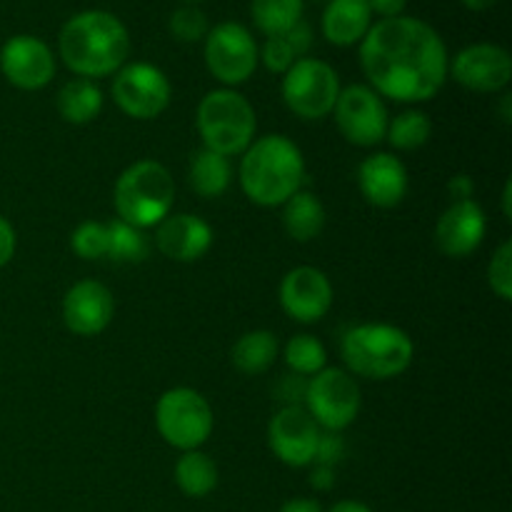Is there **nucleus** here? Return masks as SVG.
<instances>
[{
	"instance_id": "obj_17",
	"label": "nucleus",
	"mask_w": 512,
	"mask_h": 512,
	"mask_svg": "<svg viewBox=\"0 0 512 512\" xmlns=\"http://www.w3.org/2000/svg\"><path fill=\"white\" fill-rule=\"evenodd\" d=\"M488 233L485 210L473 198L453 200L435 225V243L448 258H468L483 245Z\"/></svg>"
},
{
	"instance_id": "obj_43",
	"label": "nucleus",
	"mask_w": 512,
	"mask_h": 512,
	"mask_svg": "<svg viewBox=\"0 0 512 512\" xmlns=\"http://www.w3.org/2000/svg\"><path fill=\"white\" fill-rule=\"evenodd\" d=\"M328 512H373L365 503H358V500H340L335 503Z\"/></svg>"
},
{
	"instance_id": "obj_35",
	"label": "nucleus",
	"mask_w": 512,
	"mask_h": 512,
	"mask_svg": "<svg viewBox=\"0 0 512 512\" xmlns=\"http://www.w3.org/2000/svg\"><path fill=\"white\" fill-rule=\"evenodd\" d=\"M343 458H345V443L343 438H340V433H328V430L320 433L313 465H328V468H335Z\"/></svg>"
},
{
	"instance_id": "obj_21",
	"label": "nucleus",
	"mask_w": 512,
	"mask_h": 512,
	"mask_svg": "<svg viewBox=\"0 0 512 512\" xmlns=\"http://www.w3.org/2000/svg\"><path fill=\"white\" fill-rule=\"evenodd\" d=\"M373 25V10L368 0H328L323 13V35L338 48L360 43Z\"/></svg>"
},
{
	"instance_id": "obj_9",
	"label": "nucleus",
	"mask_w": 512,
	"mask_h": 512,
	"mask_svg": "<svg viewBox=\"0 0 512 512\" xmlns=\"http://www.w3.org/2000/svg\"><path fill=\"white\" fill-rule=\"evenodd\" d=\"M360 403V385L343 368H323L305 383L303 408L328 433H340L353 425Z\"/></svg>"
},
{
	"instance_id": "obj_41",
	"label": "nucleus",
	"mask_w": 512,
	"mask_h": 512,
	"mask_svg": "<svg viewBox=\"0 0 512 512\" xmlns=\"http://www.w3.org/2000/svg\"><path fill=\"white\" fill-rule=\"evenodd\" d=\"M278 512H323L318 500L313 498H293L288 503H283V508Z\"/></svg>"
},
{
	"instance_id": "obj_37",
	"label": "nucleus",
	"mask_w": 512,
	"mask_h": 512,
	"mask_svg": "<svg viewBox=\"0 0 512 512\" xmlns=\"http://www.w3.org/2000/svg\"><path fill=\"white\" fill-rule=\"evenodd\" d=\"M305 383L300 375H285L278 385V398L285 400V405H303V395H305Z\"/></svg>"
},
{
	"instance_id": "obj_31",
	"label": "nucleus",
	"mask_w": 512,
	"mask_h": 512,
	"mask_svg": "<svg viewBox=\"0 0 512 512\" xmlns=\"http://www.w3.org/2000/svg\"><path fill=\"white\" fill-rule=\"evenodd\" d=\"M70 248L83 260H100L108 255V225L85 220L70 235Z\"/></svg>"
},
{
	"instance_id": "obj_2",
	"label": "nucleus",
	"mask_w": 512,
	"mask_h": 512,
	"mask_svg": "<svg viewBox=\"0 0 512 512\" xmlns=\"http://www.w3.org/2000/svg\"><path fill=\"white\" fill-rule=\"evenodd\" d=\"M60 58L78 78L118 73L130 55L128 28L108 10H83L60 28Z\"/></svg>"
},
{
	"instance_id": "obj_11",
	"label": "nucleus",
	"mask_w": 512,
	"mask_h": 512,
	"mask_svg": "<svg viewBox=\"0 0 512 512\" xmlns=\"http://www.w3.org/2000/svg\"><path fill=\"white\" fill-rule=\"evenodd\" d=\"M333 115L340 135L358 148H373V145L383 143L385 133H388V108L370 85L355 83L340 88Z\"/></svg>"
},
{
	"instance_id": "obj_14",
	"label": "nucleus",
	"mask_w": 512,
	"mask_h": 512,
	"mask_svg": "<svg viewBox=\"0 0 512 512\" xmlns=\"http://www.w3.org/2000/svg\"><path fill=\"white\" fill-rule=\"evenodd\" d=\"M448 75L473 93H498L512 80V58L503 45L473 43L448 65Z\"/></svg>"
},
{
	"instance_id": "obj_5",
	"label": "nucleus",
	"mask_w": 512,
	"mask_h": 512,
	"mask_svg": "<svg viewBox=\"0 0 512 512\" xmlns=\"http://www.w3.org/2000/svg\"><path fill=\"white\" fill-rule=\"evenodd\" d=\"M175 203V183L158 160H138L115 180L113 205L118 220L133 228H155L165 220Z\"/></svg>"
},
{
	"instance_id": "obj_34",
	"label": "nucleus",
	"mask_w": 512,
	"mask_h": 512,
	"mask_svg": "<svg viewBox=\"0 0 512 512\" xmlns=\"http://www.w3.org/2000/svg\"><path fill=\"white\" fill-rule=\"evenodd\" d=\"M258 58L263 60V65L270 70V73H280V75H283L285 70L298 60L295 58L293 48H290L288 40H285L283 35H273V38L265 40L263 48H258Z\"/></svg>"
},
{
	"instance_id": "obj_7",
	"label": "nucleus",
	"mask_w": 512,
	"mask_h": 512,
	"mask_svg": "<svg viewBox=\"0 0 512 512\" xmlns=\"http://www.w3.org/2000/svg\"><path fill=\"white\" fill-rule=\"evenodd\" d=\"M155 428L170 448L200 450L213 433V408L193 388H170L155 403Z\"/></svg>"
},
{
	"instance_id": "obj_28",
	"label": "nucleus",
	"mask_w": 512,
	"mask_h": 512,
	"mask_svg": "<svg viewBox=\"0 0 512 512\" xmlns=\"http://www.w3.org/2000/svg\"><path fill=\"white\" fill-rule=\"evenodd\" d=\"M283 360L293 375L300 378H313L315 373H320L323 368H328V350L320 343L315 335L300 333L285 343L283 348Z\"/></svg>"
},
{
	"instance_id": "obj_18",
	"label": "nucleus",
	"mask_w": 512,
	"mask_h": 512,
	"mask_svg": "<svg viewBox=\"0 0 512 512\" xmlns=\"http://www.w3.org/2000/svg\"><path fill=\"white\" fill-rule=\"evenodd\" d=\"M115 315V300L108 285L98 280H80L63 298V323L80 338L100 335Z\"/></svg>"
},
{
	"instance_id": "obj_22",
	"label": "nucleus",
	"mask_w": 512,
	"mask_h": 512,
	"mask_svg": "<svg viewBox=\"0 0 512 512\" xmlns=\"http://www.w3.org/2000/svg\"><path fill=\"white\" fill-rule=\"evenodd\" d=\"M283 228L295 243H310L325 228V205L308 190H298L283 203Z\"/></svg>"
},
{
	"instance_id": "obj_3",
	"label": "nucleus",
	"mask_w": 512,
	"mask_h": 512,
	"mask_svg": "<svg viewBox=\"0 0 512 512\" xmlns=\"http://www.w3.org/2000/svg\"><path fill=\"white\" fill-rule=\"evenodd\" d=\"M238 178L250 203L278 208L303 188L305 158L285 135H263L253 140L240 158Z\"/></svg>"
},
{
	"instance_id": "obj_42",
	"label": "nucleus",
	"mask_w": 512,
	"mask_h": 512,
	"mask_svg": "<svg viewBox=\"0 0 512 512\" xmlns=\"http://www.w3.org/2000/svg\"><path fill=\"white\" fill-rule=\"evenodd\" d=\"M450 190H453V195L458 200L473 198V183H470L468 175H455V178L450 180Z\"/></svg>"
},
{
	"instance_id": "obj_6",
	"label": "nucleus",
	"mask_w": 512,
	"mask_h": 512,
	"mask_svg": "<svg viewBox=\"0 0 512 512\" xmlns=\"http://www.w3.org/2000/svg\"><path fill=\"white\" fill-rule=\"evenodd\" d=\"M195 125L203 138V148L225 158L243 155L258 130L253 105L235 88H218L205 93L198 105Z\"/></svg>"
},
{
	"instance_id": "obj_13",
	"label": "nucleus",
	"mask_w": 512,
	"mask_h": 512,
	"mask_svg": "<svg viewBox=\"0 0 512 512\" xmlns=\"http://www.w3.org/2000/svg\"><path fill=\"white\" fill-rule=\"evenodd\" d=\"M320 433L323 430L303 405H283L270 418L268 445L275 458L288 468H308L315 460Z\"/></svg>"
},
{
	"instance_id": "obj_30",
	"label": "nucleus",
	"mask_w": 512,
	"mask_h": 512,
	"mask_svg": "<svg viewBox=\"0 0 512 512\" xmlns=\"http://www.w3.org/2000/svg\"><path fill=\"white\" fill-rule=\"evenodd\" d=\"M150 243L140 228L113 220L108 223V255L113 263H143L148 258Z\"/></svg>"
},
{
	"instance_id": "obj_40",
	"label": "nucleus",
	"mask_w": 512,
	"mask_h": 512,
	"mask_svg": "<svg viewBox=\"0 0 512 512\" xmlns=\"http://www.w3.org/2000/svg\"><path fill=\"white\" fill-rule=\"evenodd\" d=\"M310 485L315 490H330L335 485V468L328 465H313V473H310Z\"/></svg>"
},
{
	"instance_id": "obj_26",
	"label": "nucleus",
	"mask_w": 512,
	"mask_h": 512,
	"mask_svg": "<svg viewBox=\"0 0 512 512\" xmlns=\"http://www.w3.org/2000/svg\"><path fill=\"white\" fill-rule=\"evenodd\" d=\"M175 483L188 498H205L218 488V465L203 450H188L175 463Z\"/></svg>"
},
{
	"instance_id": "obj_45",
	"label": "nucleus",
	"mask_w": 512,
	"mask_h": 512,
	"mask_svg": "<svg viewBox=\"0 0 512 512\" xmlns=\"http://www.w3.org/2000/svg\"><path fill=\"white\" fill-rule=\"evenodd\" d=\"M500 118L510 125V120H512V95L510 93H505L503 100H500Z\"/></svg>"
},
{
	"instance_id": "obj_15",
	"label": "nucleus",
	"mask_w": 512,
	"mask_h": 512,
	"mask_svg": "<svg viewBox=\"0 0 512 512\" xmlns=\"http://www.w3.org/2000/svg\"><path fill=\"white\" fill-rule=\"evenodd\" d=\"M280 305L295 323H318L333 308V285L323 270L300 265L285 273L280 283Z\"/></svg>"
},
{
	"instance_id": "obj_29",
	"label": "nucleus",
	"mask_w": 512,
	"mask_h": 512,
	"mask_svg": "<svg viewBox=\"0 0 512 512\" xmlns=\"http://www.w3.org/2000/svg\"><path fill=\"white\" fill-rule=\"evenodd\" d=\"M430 133H433V123H430L428 115L423 110H403L400 115H395L388 123V133H385V140L393 145L395 150H418L423 148L430 140Z\"/></svg>"
},
{
	"instance_id": "obj_36",
	"label": "nucleus",
	"mask_w": 512,
	"mask_h": 512,
	"mask_svg": "<svg viewBox=\"0 0 512 512\" xmlns=\"http://www.w3.org/2000/svg\"><path fill=\"white\" fill-rule=\"evenodd\" d=\"M283 38L288 40V45L293 48L295 58L298 60L308 58V50H310V45H313V30H310V25L305 23V20L295 23L293 28L283 35Z\"/></svg>"
},
{
	"instance_id": "obj_20",
	"label": "nucleus",
	"mask_w": 512,
	"mask_h": 512,
	"mask_svg": "<svg viewBox=\"0 0 512 512\" xmlns=\"http://www.w3.org/2000/svg\"><path fill=\"white\" fill-rule=\"evenodd\" d=\"M358 188L375 208H395L408 195L410 178L403 160L390 153H375L358 168Z\"/></svg>"
},
{
	"instance_id": "obj_44",
	"label": "nucleus",
	"mask_w": 512,
	"mask_h": 512,
	"mask_svg": "<svg viewBox=\"0 0 512 512\" xmlns=\"http://www.w3.org/2000/svg\"><path fill=\"white\" fill-rule=\"evenodd\" d=\"M460 3H463L468 10H475V13H480V10L493 8V5L498 3V0H460Z\"/></svg>"
},
{
	"instance_id": "obj_4",
	"label": "nucleus",
	"mask_w": 512,
	"mask_h": 512,
	"mask_svg": "<svg viewBox=\"0 0 512 512\" xmlns=\"http://www.w3.org/2000/svg\"><path fill=\"white\" fill-rule=\"evenodd\" d=\"M415 345L403 328L388 323H363L340 340V358L350 375L368 380H393L413 365Z\"/></svg>"
},
{
	"instance_id": "obj_10",
	"label": "nucleus",
	"mask_w": 512,
	"mask_h": 512,
	"mask_svg": "<svg viewBox=\"0 0 512 512\" xmlns=\"http://www.w3.org/2000/svg\"><path fill=\"white\" fill-rule=\"evenodd\" d=\"M205 65L210 75L225 88L243 85L258 68V43L245 25L220 23L205 35Z\"/></svg>"
},
{
	"instance_id": "obj_46",
	"label": "nucleus",
	"mask_w": 512,
	"mask_h": 512,
	"mask_svg": "<svg viewBox=\"0 0 512 512\" xmlns=\"http://www.w3.org/2000/svg\"><path fill=\"white\" fill-rule=\"evenodd\" d=\"M503 213H505V218H512V183L508 180V183H505V188H503Z\"/></svg>"
},
{
	"instance_id": "obj_16",
	"label": "nucleus",
	"mask_w": 512,
	"mask_h": 512,
	"mask_svg": "<svg viewBox=\"0 0 512 512\" xmlns=\"http://www.w3.org/2000/svg\"><path fill=\"white\" fill-rule=\"evenodd\" d=\"M0 70L15 88L40 90L55 75L53 50L35 35H13L0 48Z\"/></svg>"
},
{
	"instance_id": "obj_47",
	"label": "nucleus",
	"mask_w": 512,
	"mask_h": 512,
	"mask_svg": "<svg viewBox=\"0 0 512 512\" xmlns=\"http://www.w3.org/2000/svg\"><path fill=\"white\" fill-rule=\"evenodd\" d=\"M180 3H183V5H198V3H203V0H180Z\"/></svg>"
},
{
	"instance_id": "obj_32",
	"label": "nucleus",
	"mask_w": 512,
	"mask_h": 512,
	"mask_svg": "<svg viewBox=\"0 0 512 512\" xmlns=\"http://www.w3.org/2000/svg\"><path fill=\"white\" fill-rule=\"evenodd\" d=\"M170 35L180 43H198L208 35V18L198 5H180L168 20Z\"/></svg>"
},
{
	"instance_id": "obj_33",
	"label": "nucleus",
	"mask_w": 512,
	"mask_h": 512,
	"mask_svg": "<svg viewBox=\"0 0 512 512\" xmlns=\"http://www.w3.org/2000/svg\"><path fill=\"white\" fill-rule=\"evenodd\" d=\"M488 283L500 300L510 303L512 300V240H505V243L495 250L493 260H490L488 265Z\"/></svg>"
},
{
	"instance_id": "obj_23",
	"label": "nucleus",
	"mask_w": 512,
	"mask_h": 512,
	"mask_svg": "<svg viewBox=\"0 0 512 512\" xmlns=\"http://www.w3.org/2000/svg\"><path fill=\"white\" fill-rule=\"evenodd\" d=\"M58 113L65 123L88 125L103 110V90L88 78H73L58 90Z\"/></svg>"
},
{
	"instance_id": "obj_25",
	"label": "nucleus",
	"mask_w": 512,
	"mask_h": 512,
	"mask_svg": "<svg viewBox=\"0 0 512 512\" xmlns=\"http://www.w3.org/2000/svg\"><path fill=\"white\" fill-rule=\"evenodd\" d=\"M230 360L243 375H263L278 360V338L270 330H250L235 340Z\"/></svg>"
},
{
	"instance_id": "obj_19",
	"label": "nucleus",
	"mask_w": 512,
	"mask_h": 512,
	"mask_svg": "<svg viewBox=\"0 0 512 512\" xmlns=\"http://www.w3.org/2000/svg\"><path fill=\"white\" fill-rule=\"evenodd\" d=\"M155 248L175 263H195L213 248V228L198 215H168L155 225Z\"/></svg>"
},
{
	"instance_id": "obj_1",
	"label": "nucleus",
	"mask_w": 512,
	"mask_h": 512,
	"mask_svg": "<svg viewBox=\"0 0 512 512\" xmlns=\"http://www.w3.org/2000/svg\"><path fill=\"white\" fill-rule=\"evenodd\" d=\"M360 65L380 98L425 103L448 80L450 58L433 25L400 15L370 25L360 40Z\"/></svg>"
},
{
	"instance_id": "obj_12",
	"label": "nucleus",
	"mask_w": 512,
	"mask_h": 512,
	"mask_svg": "<svg viewBox=\"0 0 512 512\" xmlns=\"http://www.w3.org/2000/svg\"><path fill=\"white\" fill-rule=\"evenodd\" d=\"M170 80L150 63H128L115 73L113 100L128 118L153 120L170 105Z\"/></svg>"
},
{
	"instance_id": "obj_38",
	"label": "nucleus",
	"mask_w": 512,
	"mask_h": 512,
	"mask_svg": "<svg viewBox=\"0 0 512 512\" xmlns=\"http://www.w3.org/2000/svg\"><path fill=\"white\" fill-rule=\"evenodd\" d=\"M15 248H18V238H15V228L10 225L8 218L0 215V270L13 260Z\"/></svg>"
},
{
	"instance_id": "obj_8",
	"label": "nucleus",
	"mask_w": 512,
	"mask_h": 512,
	"mask_svg": "<svg viewBox=\"0 0 512 512\" xmlns=\"http://www.w3.org/2000/svg\"><path fill=\"white\" fill-rule=\"evenodd\" d=\"M283 103L300 120H323L333 113L340 78L320 58H300L283 73Z\"/></svg>"
},
{
	"instance_id": "obj_39",
	"label": "nucleus",
	"mask_w": 512,
	"mask_h": 512,
	"mask_svg": "<svg viewBox=\"0 0 512 512\" xmlns=\"http://www.w3.org/2000/svg\"><path fill=\"white\" fill-rule=\"evenodd\" d=\"M368 3L373 13H378L383 20H388V18H400L405 5H408V0H368Z\"/></svg>"
},
{
	"instance_id": "obj_24",
	"label": "nucleus",
	"mask_w": 512,
	"mask_h": 512,
	"mask_svg": "<svg viewBox=\"0 0 512 512\" xmlns=\"http://www.w3.org/2000/svg\"><path fill=\"white\" fill-rule=\"evenodd\" d=\"M230 178H233V168H230V160L225 155L213 153L208 148H200L190 158L188 183L193 188V193L200 195V198H220L230 188Z\"/></svg>"
},
{
	"instance_id": "obj_27",
	"label": "nucleus",
	"mask_w": 512,
	"mask_h": 512,
	"mask_svg": "<svg viewBox=\"0 0 512 512\" xmlns=\"http://www.w3.org/2000/svg\"><path fill=\"white\" fill-rule=\"evenodd\" d=\"M253 23L265 38L285 35L303 20V0H253L250 3Z\"/></svg>"
}]
</instances>
